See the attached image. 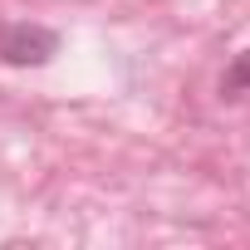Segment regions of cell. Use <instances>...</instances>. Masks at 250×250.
I'll return each mask as SVG.
<instances>
[{"mask_svg":"<svg viewBox=\"0 0 250 250\" xmlns=\"http://www.w3.org/2000/svg\"><path fill=\"white\" fill-rule=\"evenodd\" d=\"M216 88H221V98H245V93H250V49H240V54L221 69V83H216Z\"/></svg>","mask_w":250,"mask_h":250,"instance_id":"cell-2","label":"cell"},{"mask_svg":"<svg viewBox=\"0 0 250 250\" xmlns=\"http://www.w3.org/2000/svg\"><path fill=\"white\" fill-rule=\"evenodd\" d=\"M64 35L40 25V20H5L0 25V59L15 64V69H40L59 54Z\"/></svg>","mask_w":250,"mask_h":250,"instance_id":"cell-1","label":"cell"}]
</instances>
